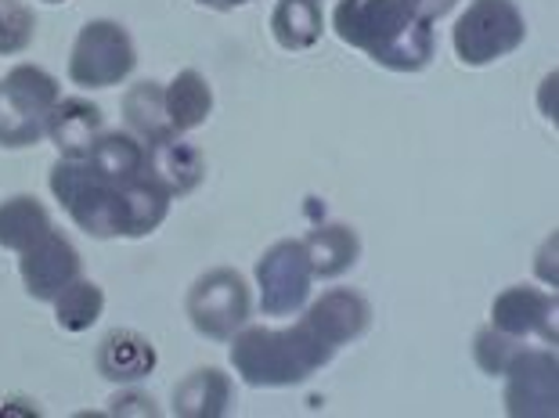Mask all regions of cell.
<instances>
[{"label": "cell", "mask_w": 559, "mask_h": 418, "mask_svg": "<svg viewBox=\"0 0 559 418\" xmlns=\"http://www.w3.org/2000/svg\"><path fill=\"white\" fill-rule=\"evenodd\" d=\"M332 29L343 44L394 73H419L437 51L433 22L404 0H340Z\"/></svg>", "instance_id": "cell-1"}, {"label": "cell", "mask_w": 559, "mask_h": 418, "mask_svg": "<svg viewBox=\"0 0 559 418\" xmlns=\"http://www.w3.org/2000/svg\"><path fill=\"white\" fill-rule=\"evenodd\" d=\"M336 346L318 336L307 318L293 329H239L231 336V365L246 386H296L332 361Z\"/></svg>", "instance_id": "cell-2"}, {"label": "cell", "mask_w": 559, "mask_h": 418, "mask_svg": "<svg viewBox=\"0 0 559 418\" xmlns=\"http://www.w3.org/2000/svg\"><path fill=\"white\" fill-rule=\"evenodd\" d=\"M51 195L91 238L123 235V188L105 181L87 159H58L51 166Z\"/></svg>", "instance_id": "cell-3"}, {"label": "cell", "mask_w": 559, "mask_h": 418, "mask_svg": "<svg viewBox=\"0 0 559 418\" xmlns=\"http://www.w3.org/2000/svg\"><path fill=\"white\" fill-rule=\"evenodd\" d=\"M62 98L40 65H15L0 80V148H29L47 134V116Z\"/></svg>", "instance_id": "cell-4"}, {"label": "cell", "mask_w": 559, "mask_h": 418, "mask_svg": "<svg viewBox=\"0 0 559 418\" xmlns=\"http://www.w3.org/2000/svg\"><path fill=\"white\" fill-rule=\"evenodd\" d=\"M527 37L523 15L513 0H473L466 15L455 22L451 44L462 65H491L498 58L513 55Z\"/></svg>", "instance_id": "cell-5"}, {"label": "cell", "mask_w": 559, "mask_h": 418, "mask_svg": "<svg viewBox=\"0 0 559 418\" xmlns=\"http://www.w3.org/2000/svg\"><path fill=\"white\" fill-rule=\"evenodd\" d=\"M138 65V51L130 33L112 19H94L80 29V37L69 55V80L76 87L105 91L123 83Z\"/></svg>", "instance_id": "cell-6"}, {"label": "cell", "mask_w": 559, "mask_h": 418, "mask_svg": "<svg viewBox=\"0 0 559 418\" xmlns=\"http://www.w3.org/2000/svg\"><path fill=\"white\" fill-rule=\"evenodd\" d=\"M185 310L199 336L228 343L235 332L246 329L249 314H253V300H249V285L239 271L213 267L188 289Z\"/></svg>", "instance_id": "cell-7"}, {"label": "cell", "mask_w": 559, "mask_h": 418, "mask_svg": "<svg viewBox=\"0 0 559 418\" xmlns=\"http://www.w3.org/2000/svg\"><path fill=\"white\" fill-rule=\"evenodd\" d=\"M311 256H307V246L296 242V238L275 242L257 260L260 310L267 318H293L296 310H304L307 296H311Z\"/></svg>", "instance_id": "cell-8"}, {"label": "cell", "mask_w": 559, "mask_h": 418, "mask_svg": "<svg viewBox=\"0 0 559 418\" xmlns=\"http://www.w3.org/2000/svg\"><path fill=\"white\" fill-rule=\"evenodd\" d=\"M559 361L556 350H523L506 368V411L513 418H556Z\"/></svg>", "instance_id": "cell-9"}, {"label": "cell", "mask_w": 559, "mask_h": 418, "mask_svg": "<svg viewBox=\"0 0 559 418\" xmlns=\"http://www.w3.org/2000/svg\"><path fill=\"white\" fill-rule=\"evenodd\" d=\"M19 274L22 285L33 300L55 303V296L66 289L69 282L80 278V253L62 231H47L40 242H33L26 253H19Z\"/></svg>", "instance_id": "cell-10"}, {"label": "cell", "mask_w": 559, "mask_h": 418, "mask_svg": "<svg viewBox=\"0 0 559 418\" xmlns=\"http://www.w3.org/2000/svg\"><path fill=\"white\" fill-rule=\"evenodd\" d=\"M491 325L513 339L538 336L556 346V296L531 285H513L491 303Z\"/></svg>", "instance_id": "cell-11"}, {"label": "cell", "mask_w": 559, "mask_h": 418, "mask_svg": "<svg viewBox=\"0 0 559 418\" xmlns=\"http://www.w3.org/2000/svg\"><path fill=\"white\" fill-rule=\"evenodd\" d=\"M105 134V116L87 98H58L47 116V138L66 159H83Z\"/></svg>", "instance_id": "cell-12"}, {"label": "cell", "mask_w": 559, "mask_h": 418, "mask_svg": "<svg viewBox=\"0 0 559 418\" xmlns=\"http://www.w3.org/2000/svg\"><path fill=\"white\" fill-rule=\"evenodd\" d=\"M304 318L318 329L321 339L332 343L340 350L343 343L365 336L368 321H372V307H368V300H365V296H358V292L332 289V292L321 296L318 303L307 307Z\"/></svg>", "instance_id": "cell-13"}, {"label": "cell", "mask_w": 559, "mask_h": 418, "mask_svg": "<svg viewBox=\"0 0 559 418\" xmlns=\"http://www.w3.org/2000/svg\"><path fill=\"white\" fill-rule=\"evenodd\" d=\"M94 365H98V375L109 382H141L156 368V346L134 329H112L98 343Z\"/></svg>", "instance_id": "cell-14"}, {"label": "cell", "mask_w": 559, "mask_h": 418, "mask_svg": "<svg viewBox=\"0 0 559 418\" xmlns=\"http://www.w3.org/2000/svg\"><path fill=\"white\" fill-rule=\"evenodd\" d=\"M145 148H148V174L170 191V199L195 191L202 184V177H206V163H202L199 148L181 141V134Z\"/></svg>", "instance_id": "cell-15"}, {"label": "cell", "mask_w": 559, "mask_h": 418, "mask_svg": "<svg viewBox=\"0 0 559 418\" xmlns=\"http://www.w3.org/2000/svg\"><path fill=\"white\" fill-rule=\"evenodd\" d=\"M94 170H98L105 181L112 184H130L138 177L148 174V148L130 134V130H105L87 155H83Z\"/></svg>", "instance_id": "cell-16"}, {"label": "cell", "mask_w": 559, "mask_h": 418, "mask_svg": "<svg viewBox=\"0 0 559 418\" xmlns=\"http://www.w3.org/2000/svg\"><path fill=\"white\" fill-rule=\"evenodd\" d=\"M231 411V379L221 368H195L174 390V415L181 418H224Z\"/></svg>", "instance_id": "cell-17"}, {"label": "cell", "mask_w": 559, "mask_h": 418, "mask_svg": "<svg viewBox=\"0 0 559 418\" xmlns=\"http://www.w3.org/2000/svg\"><path fill=\"white\" fill-rule=\"evenodd\" d=\"M307 256H311L314 278H340L347 274L361 256V238L347 224H318L304 238Z\"/></svg>", "instance_id": "cell-18"}, {"label": "cell", "mask_w": 559, "mask_h": 418, "mask_svg": "<svg viewBox=\"0 0 559 418\" xmlns=\"http://www.w3.org/2000/svg\"><path fill=\"white\" fill-rule=\"evenodd\" d=\"M123 119H127V130L141 141V145H159L166 138H177L170 127V116H166L163 83H156V80H141L127 91Z\"/></svg>", "instance_id": "cell-19"}, {"label": "cell", "mask_w": 559, "mask_h": 418, "mask_svg": "<svg viewBox=\"0 0 559 418\" xmlns=\"http://www.w3.org/2000/svg\"><path fill=\"white\" fill-rule=\"evenodd\" d=\"M51 213L40 199L33 195H11L0 202V249L11 253H26L33 242L51 231Z\"/></svg>", "instance_id": "cell-20"}, {"label": "cell", "mask_w": 559, "mask_h": 418, "mask_svg": "<svg viewBox=\"0 0 559 418\" xmlns=\"http://www.w3.org/2000/svg\"><path fill=\"white\" fill-rule=\"evenodd\" d=\"M166 98V116H170L174 134H188V130L202 127L213 112V91L195 69H181L170 87H163Z\"/></svg>", "instance_id": "cell-21"}, {"label": "cell", "mask_w": 559, "mask_h": 418, "mask_svg": "<svg viewBox=\"0 0 559 418\" xmlns=\"http://www.w3.org/2000/svg\"><path fill=\"white\" fill-rule=\"evenodd\" d=\"M166 210H170V191L152 174L123 184V238L152 235L166 220Z\"/></svg>", "instance_id": "cell-22"}, {"label": "cell", "mask_w": 559, "mask_h": 418, "mask_svg": "<svg viewBox=\"0 0 559 418\" xmlns=\"http://www.w3.org/2000/svg\"><path fill=\"white\" fill-rule=\"evenodd\" d=\"M325 15H321V0H278L275 15H271V33L285 51H307L321 40Z\"/></svg>", "instance_id": "cell-23"}, {"label": "cell", "mask_w": 559, "mask_h": 418, "mask_svg": "<svg viewBox=\"0 0 559 418\" xmlns=\"http://www.w3.org/2000/svg\"><path fill=\"white\" fill-rule=\"evenodd\" d=\"M105 310V292L94 282H69L62 292L55 296V321L66 332H87Z\"/></svg>", "instance_id": "cell-24"}, {"label": "cell", "mask_w": 559, "mask_h": 418, "mask_svg": "<svg viewBox=\"0 0 559 418\" xmlns=\"http://www.w3.org/2000/svg\"><path fill=\"white\" fill-rule=\"evenodd\" d=\"M37 19L22 0H0V55H22L33 44Z\"/></svg>", "instance_id": "cell-25"}, {"label": "cell", "mask_w": 559, "mask_h": 418, "mask_svg": "<svg viewBox=\"0 0 559 418\" xmlns=\"http://www.w3.org/2000/svg\"><path fill=\"white\" fill-rule=\"evenodd\" d=\"M520 350H523V339L506 336V332H498L495 325L480 329L477 339H473V354H477V365L487 375H506L509 361H513Z\"/></svg>", "instance_id": "cell-26"}, {"label": "cell", "mask_w": 559, "mask_h": 418, "mask_svg": "<svg viewBox=\"0 0 559 418\" xmlns=\"http://www.w3.org/2000/svg\"><path fill=\"white\" fill-rule=\"evenodd\" d=\"M116 415H159V408L152 404V397H141V393H123V397L112 401Z\"/></svg>", "instance_id": "cell-27"}, {"label": "cell", "mask_w": 559, "mask_h": 418, "mask_svg": "<svg viewBox=\"0 0 559 418\" xmlns=\"http://www.w3.org/2000/svg\"><path fill=\"white\" fill-rule=\"evenodd\" d=\"M404 4H412L423 19H430V22H433V19H444L448 11L459 4V0H404Z\"/></svg>", "instance_id": "cell-28"}, {"label": "cell", "mask_w": 559, "mask_h": 418, "mask_svg": "<svg viewBox=\"0 0 559 418\" xmlns=\"http://www.w3.org/2000/svg\"><path fill=\"white\" fill-rule=\"evenodd\" d=\"M195 4H202V8H213V11H235V8L249 4V0H195Z\"/></svg>", "instance_id": "cell-29"}, {"label": "cell", "mask_w": 559, "mask_h": 418, "mask_svg": "<svg viewBox=\"0 0 559 418\" xmlns=\"http://www.w3.org/2000/svg\"><path fill=\"white\" fill-rule=\"evenodd\" d=\"M44 4H66V0H44Z\"/></svg>", "instance_id": "cell-30"}]
</instances>
